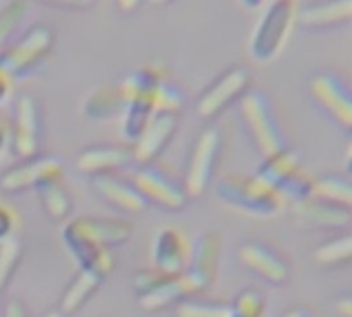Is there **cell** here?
Segmentation results:
<instances>
[{
    "mask_svg": "<svg viewBox=\"0 0 352 317\" xmlns=\"http://www.w3.org/2000/svg\"><path fill=\"white\" fill-rule=\"evenodd\" d=\"M67 173V162L56 153H38L28 160H19L7 168L0 177V191L7 195H17L25 191H36L44 183L63 181Z\"/></svg>",
    "mask_w": 352,
    "mask_h": 317,
    "instance_id": "ba28073f",
    "label": "cell"
},
{
    "mask_svg": "<svg viewBox=\"0 0 352 317\" xmlns=\"http://www.w3.org/2000/svg\"><path fill=\"white\" fill-rule=\"evenodd\" d=\"M241 3H243L245 7H251V9H253V7H257V5L261 3V0H241Z\"/></svg>",
    "mask_w": 352,
    "mask_h": 317,
    "instance_id": "ab89813d",
    "label": "cell"
},
{
    "mask_svg": "<svg viewBox=\"0 0 352 317\" xmlns=\"http://www.w3.org/2000/svg\"><path fill=\"white\" fill-rule=\"evenodd\" d=\"M251 85V73L245 67H232L224 71L206 91L199 96L195 104V112L204 120H212L220 116L230 104L241 100Z\"/></svg>",
    "mask_w": 352,
    "mask_h": 317,
    "instance_id": "7c38bea8",
    "label": "cell"
},
{
    "mask_svg": "<svg viewBox=\"0 0 352 317\" xmlns=\"http://www.w3.org/2000/svg\"><path fill=\"white\" fill-rule=\"evenodd\" d=\"M40 206L44 210V214L48 216V220L52 222H67L71 220L73 214V197L71 191L65 187L63 181H50L44 183L42 187L36 189Z\"/></svg>",
    "mask_w": 352,
    "mask_h": 317,
    "instance_id": "603a6c76",
    "label": "cell"
},
{
    "mask_svg": "<svg viewBox=\"0 0 352 317\" xmlns=\"http://www.w3.org/2000/svg\"><path fill=\"white\" fill-rule=\"evenodd\" d=\"M131 181L139 189L147 206H153L157 210L181 212L189 201L183 183L176 181L174 177H170L168 173H164L162 168L153 164L137 166Z\"/></svg>",
    "mask_w": 352,
    "mask_h": 317,
    "instance_id": "8fae6325",
    "label": "cell"
},
{
    "mask_svg": "<svg viewBox=\"0 0 352 317\" xmlns=\"http://www.w3.org/2000/svg\"><path fill=\"white\" fill-rule=\"evenodd\" d=\"M44 141V110L38 98L23 94L15 104V114L9 127V145L15 157L28 160L40 153Z\"/></svg>",
    "mask_w": 352,
    "mask_h": 317,
    "instance_id": "9c48e42d",
    "label": "cell"
},
{
    "mask_svg": "<svg viewBox=\"0 0 352 317\" xmlns=\"http://www.w3.org/2000/svg\"><path fill=\"white\" fill-rule=\"evenodd\" d=\"M30 0H9V3L0 9V50L7 44H11V38L15 36L17 28L23 23L28 15Z\"/></svg>",
    "mask_w": 352,
    "mask_h": 317,
    "instance_id": "4dcf8cb0",
    "label": "cell"
},
{
    "mask_svg": "<svg viewBox=\"0 0 352 317\" xmlns=\"http://www.w3.org/2000/svg\"><path fill=\"white\" fill-rule=\"evenodd\" d=\"M300 171H302V166H300L298 153L294 149L286 147L284 151H280L272 157H265L261 166L255 171V177L280 193Z\"/></svg>",
    "mask_w": 352,
    "mask_h": 317,
    "instance_id": "ffe728a7",
    "label": "cell"
},
{
    "mask_svg": "<svg viewBox=\"0 0 352 317\" xmlns=\"http://www.w3.org/2000/svg\"><path fill=\"white\" fill-rule=\"evenodd\" d=\"M313 259L323 270H338V267L352 265V230L340 232L323 241L313 251Z\"/></svg>",
    "mask_w": 352,
    "mask_h": 317,
    "instance_id": "cb8c5ba5",
    "label": "cell"
},
{
    "mask_svg": "<svg viewBox=\"0 0 352 317\" xmlns=\"http://www.w3.org/2000/svg\"><path fill=\"white\" fill-rule=\"evenodd\" d=\"M124 112V98L118 83H104L89 91L83 102V114L98 122L120 118Z\"/></svg>",
    "mask_w": 352,
    "mask_h": 317,
    "instance_id": "44dd1931",
    "label": "cell"
},
{
    "mask_svg": "<svg viewBox=\"0 0 352 317\" xmlns=\"http://www.w3.org/2000/svg\"><path fill=\"white\" fill-rule=\"evenodd\" d=\"M222 257V239L216 232H204L191 245V261L185 270V278L193 290V296L206 292L218 278Z\"/></svg>",
    "mask_w": 352,
    "mask_h": 317,
    "instance_id": "5bb4252c",
    "label": "cell"
},
{
    "mask_svg": "<svg viewBox=\"0 0 352 317\" xmlns=\"http://www.w3.org/2000/svg\"><path fill=\"white\" fill-rule=\"evenodd\" d=\"M292 214L294 220L305 228H346L352 222L350 212L315 195L298 206H292Z\"/></svg>",
    "mask_w": 352,
    "mask_h": 317,
    "instance_id": "d6986e66",
    "label": "cell"
},
{
    "mask_svg": "<svg viewBox=\"0 0 352 317\" xmlns=\"http://www.w3.org/2000/svg\"><path fill=\"white\" fill-rule=\"evenodd\" d=\"M282 317H317V315L307 307H290Z\"/></svg>",
    "mask_w": 352,
    "mask_h": 317,
    "instance_id": "8d00e7d4",
    "label": "cell"
},
{
    "mask_svg": "<svg viewBox=\"0 0 352 317\" xmlns=\"http://www.w3.org/2000/svg\"><path fill=\"white\" fill-rule=\"evenodd\" d=\"M104 280H106V276L100 274L98 270L79 267L77 276L67 284V288H65V292L60 296V303H58L60 313L67 315V317L77 313L91 298V294L104 284Z\"/></svg>",
    "mask_w": 352,
    "mask_h": 317,
    "instance_id": "7402d4cb",
    "label": "cell"
},
{
    "mask_svg": "<svg viewBox=\"0 0 352 317\" xmlns=\"http://www.w3.org/2000/svg\"><path fill=\"white\" fill-rule=\"evenodd\" d=\"M313 195L329 201L352 214V177L348 175H321L313 183Z\"/></svg>",
    "mask_w": 352,
    "mask_h": 317,
    "instance_id": "d4e9b609",
    "label": "cell"
},
{
    "mask_svg": "<svg viewBox=\"0 0 352 317\" xmlns=\"http://www.w3.org/2000/svg\"><path fill=\"white\" fill-rule=\"evenodd\" d=\"M241 265L261 282L270 286H284L290 280V263L288 259L274 247L263 241H247L239 247Z\"/></svg>",
    "mask_w": 352,
    "mask_h": 317,
    "instance_id": "4fadbf2b",
    "label": "cell"
},
{
    "mask_svg": "<svg viewBox=\"0 0 352 317\" xmlns=\"http://www.w3.org/2000/svg\"><path fill=\"white\" fill-rule=\"evenodd\" d=\"M91 187L114 210L141 214L149 208L131 179H120L116 175H102V177L91 179Z\"/></svg>",
    "mask_w": 352,
    "mask_h": 317,
    "instance_id": "ac0fdd59",
    "label": "cell"
},
{
    "mask_svg": "<svg viewBox=\"0 0 352 317\" xmlns=\"http://www.w3.org/2000/svg\"><path fill=\"white\" fill-rule=\"evenodd\" d=\"M352 19V0H321L300 13V21L313 28L336 25Z\"/></svg>",
    "mask_w": 352,
    "mask_h": 317,
    "instance_id": "484cf974",
    "label": "cell"
},
{
    "mask_svg": "<svg viewBox=\"0 0 352 317\" xmlns=\"http://www.w3.org/2000/svg\"><path fill=\"white\" fill-rule=\"evenodd\" d=\"M3 317H30V311L21 298H9L3 307Z\"/></svg>",
    "mask_w": 352,
    "mask_h": 317,
    "instance_id": "e575fe53",
    "label": "cell"
},
{
    "mask_svg": "<svg viewBox=\"0 0 352 317\" xmlns=\"http://www.w3.org/2000/svg\"><path fill=\"white\" fill-rule=\"evenodd\" d=\"M216 195L224 206L253 218H274L286 208L282 195L255 175L222 177L216 181Z\"/></svg>",
    "mask_w": 352,
    "mask_h": 317,
    "instance_id": "7a4b0ae2",
    "label": "cell"
},
{
    "mask_svg": "<svg viewBox=\"0 0 352 317\" xmlns=\"http://www.w3.org/2000/svg\"><path fill=\"white\" fill-rule=\"evenodd\" d=\"M11 89H13L11 77H9V75H5L3 71H0V104H3V102L9 98Z\"/></svg>",
    "mask_w": 352,
    "mask_h": 317,
    "instance_id": "d590c367",
    "label": "cell"
},
{
    "mask_svg": "<svg viewBox=\"0 0 352 317\" xmlns=\"http://www.w3.org/2000/svg\"><path fill=\"white\" fill-rule=\"evenodd\" d=\"M333 311L338 317H352V290L340 292L333 300Z\"/></svg>",
    "mask_w": 352,
    "mask_h": 317,
    "instance_id": "836d02e7",
    "label": "cell"
},
{
    "mask_svg": "<svg viewBox=\"0 0 352 317\" xmlns=\"http://www.w3.org/2000/svg\"><path fill=\"white\" fill-rule=\"evenodd\" d=\"M151 259L153 267L164 274H183L191 261V243L187 234L179 228H162L153 239Z\"/></svg>",
    "mask_w": 352,
    "mask_h": 317,
    "instance_id": "e0dca14e",
    "label": "cell"
},
{
    "mask_svg": "<svg viewBox=\"0 0 352 317\" xmlns=\"http://www.w3.org/2000/svg\"><path fill=\"white\" fill-rule=\"evenodd\" d=\"M296 0H272L249 40V52L257 63H272L280 56L292 34Z\"/></svg>",
    "mask_w": 352,
    "mask_h": 317,
    "instance_id": "8992f818",
    "label": "cell"
},
{
    "mask_svg": "<svg viewBox=\"0 0 352 317\" xmlns=\"http://www.w3.org/2000/svg\"><path fill=\"white\" fill-rule=\"evenodd\" d=\"M153 5H166V3H170V0H151Z\"/></svg>",
    "mask_w": 352,
    "mask_h": 317,
    "instance_id": "60d3db41",
    "label": "cell"
},
{
    "mask_svg": "<svg viewBox=\"0 0 352 317\" xmlns=\"http://www.w3.org/2000/svg\"><path fill=\"white\" fill-rule=\"evenodd\" d=\"M135 226L124 218L112 216H75L65 222L63 243L79 267H91L106 278L114 270L112 249L126 245Z\"/></svg>",
    "mask_w": 352,
    "mask_h": 317,
    "instance_id": "6da1fadb",
    "label": "cell"
},
{
    "mask_svg": "<svg viewBox=\"0 0 352 317\" xmlns=\"http://www.w3.org/2000/svg\"><path fill=\"white\" fill-rule=\"evenodd\" d=\"M267 300L261 290L247 286L228 303V317H265Z\"/></svg>",
    "mask_w": 352,
    "mask_h": 317,
    "instance_id": "83f0119b",
    "label": "cell"
},
{
    "mask_svg": "<svg viewBox=\"0 0 352 317\" xmlns=\"http://www.w3.org/2000/svg\"><path fill=\"white\" fill-rule=\"evenodd\" d=\"M23 241L19 237L0 241V300H3V294L7 292L15 272L19 270L21 261H23Z\"/></svg>",
    "mask_w": 352,
    "mask_h": 317,
    "instance_id": "4316f807",
    "label": "cell"
},
{
    "mask_svg": "<svg viewBox=\"0 0 352 317\" xmlns=\"http://www.w3.org/2000/svg\"><path fill=\"white\" fill-rule=\"evenodd\" d=\"M222 131L218 127H206L193 141L187 166H185V177H183V187L189 199H199L206 195V191L212 187L216 168L220 162L222 153Z\"/></svg>",
    "mask_w": 352,
    "mask_h": 317,
    "instance_id": "52a82bcc",
    "label": "cell"
},
{
    "mask_svg": "<svg viewBox=\"0 0 352 317\" xmlns=\"http://www.w3.org/2000/svg\"><path fill=\"white\" fill-rule=\"evenodd\" d=\"M344 175L352 177V139L346 147V153H344Z\"/></svg>",
    "mask_w": 352,
    "mask_h": 317,
    "instance_id": "74e56055",
    "label": "cell"
},
{
    "mask_svg": "<svg viewBox=\"0 0 352 317\" xmlns=\"http://www.w3.org/2000/svg\"><path fill=\"white\" fill-rule=\"evenodd\" d=\"M7 145H9V129H5L3 124H0V155H3Z\"/></svg>",
    "mask_w": 352,
    "mask_h": 317,
    "instance_id": "f35d334b",
    "label": "cell"
},
{
    "mask_svg": "<svg viewBox=\"0 0 352 317\" xmlns=\"http://www.w3.org/2000/svg\"><path fill=\"white\" fill-rule=\"evenodd\" d=\"M166 73L160 67H141L137 71H131L118 85L124 98V112L120 116L122 122V137L133 143L145 124L151 120L153 112V94L164 79Z\"/></svg>",
    "mask_w": 352,
    "mask_h": 317,
    "instance_id": "277c9868",
    "label": "cell"
},
{
    "mask_svg": "<svg viewBox=\"0 0 352 317\" xmlns=\"http://www.w3.org/2000/svg\"><path fill=\"white\" fill-rule=\"evenodd\" d=\"M313 102L342 129L352 131V85L333 71H319L309 77Z\"/></svg>",
    "mask_w": 352,
    "mask_h": 317,
    "instance_id": "30bf717a",
    "label": "cell"
},
{
    "mask_svg": "<svg viewBox=\"0 0 352 317\" xmlns=\"http://www.w3.org/2000/svg\"><path fill=\"white\" fill-rule=\"evenodd\" d=\"M185 108V94L183 89L168 81L166 77L160 79L155 94H153V112L155 114H174L179 116Z\"/></svg>",
    "mask_w": 352,
    "mask_h": 317,
    "instance_id": "f1b7e54d",
    "label": "cell"
},
{
    "mask_svg": "<svg viewBox=\"0 0 352 317\" xmlns=\"http://www.w3.org/2000/svg\"><path fill=\"white\" fill-rule=\"evenodd\" d=\"M17 226H19L17 212L11 206H7V204H0V241L13 239Z\"/></svg>",
    "mask_w": 352,
    "mask_h": 317,
    "instance_id": "1f68e13d",
    "label": "cell"
},
{
    "mask_svg": "<svg viewBox=\"0 0 352 317\" xmlns=\"http://www.w3.org/2000/svg\"><path fill=\"white\" fill-rule=\"evenodd\" d=\"M174 317H228V303L191 296L174 307Z\"/></svg>",
    "mask_w": 352,
    "mask_h": 317,
    "instance_id": "f546056e",
    "label": "cell"
},
{
    "mask_svg": "<svg viewBox=\"0 0 352 317\" xmlns=\"http://www.w3.org/2000/svg\"><path fill=\"white\" fill-rule=\"evenodd\" d=\"M239 114L253 147L261 153L263 160L288 147L276 108L265 91L249 89L239 100Z\"/></svg>",
    "mask_w": 352,
    "mask_h": 317,
    "instance_id": "3957f363",
    "label": "cell"
},
{
    "mask_svg": "<svg viewBox=\"0 0 352 317\" xmlns=\"http://www.w3.org/2000/svg\"><path fill=\"white\" fill-rule=\"evenodd\" d=\"M38 3L54 9H71V11H87L94 9L100 0H38Z\"/></svg>",
    "mask_w": 352,
    "mask_h": 317,
    "instance_id": "d6a6232c",
    "label": "cell"
},
{
    "mask_svg": "<svg viewBox=\"0 0 352 317\" xmlns=\"http://www.w3.org/2000/svg\"><path fill=\"white\" fill-rule=\"evenodd\" d=\"M270 3H272V0H270Z\"/></svg>",
    "mask_w": 352,
    "mask_h": 317,
    "instance_id": "7bdbcfd3",
    "label": "cell"
},
{
    "mask_svg": "<svg viewBox=\"0 0 352 317\" xmlns=\"http://www.w3.org/2000/svg\"><path fill=\"white\" fill-rule=\"evenodd\" d=\"M46 317H67V315H63V313L58 311V313H50V315H46Z\"/></svg>",
    "mask_w": 352,
    "mask_h": 317,
    "instance_id": "b9f144b4",
    "label": "cell"
},
{
    "mask_svg": "<svg viewBox=\"0 0 352 317\" xmlns=\"http://www.w3.org/2000/svg\"><path fill=\"white\" fill-rule=\"evenodd\" d=\"M73 164L81 175L94 179L102 175H114L116 171L135 164V160H133L131 143H96L83 147L75 155Z\"/></svg>",
    "mask_w": 352,
    "mask_h": 317,
    "instance_id": "9a60e30c",
    "label": "cell"
},
{
    "mask_svg": "<svg viewBox=\"0 0 352 317\" xmlns=\"http://www.w3.org/2000/svg\"><path fill=\"white\" fill-rule=\"evenodd\" d=\"M56 44L54 30L46 23L32 25L19 40L0 50V71L11 79L36 73L52 54Z\"/></svg>",
    "mask_w": 352,
    "mask_h": 317,
    "instance_id": "5b68a950",
    "label": "cell"
},
{
    "mask_svg": "<svg viewBox=\"0 0 352 317\" xmlns=\"http://www.w3.org/2000/svg\"><path fill=\"white\" fill-rule=\"evenodd\" d=\"M176 127H179V116H174V114H153L151 120L141 131V135L131 143L135 164L137 166L153 164L162 155V151L168 147L172 137L176 135Z\"/></svg>",
    "mask_w": 352,
    "mask_h": 317,
    "instance_id": "2e32d148",
    "label": "cell"
}]
</instances>
